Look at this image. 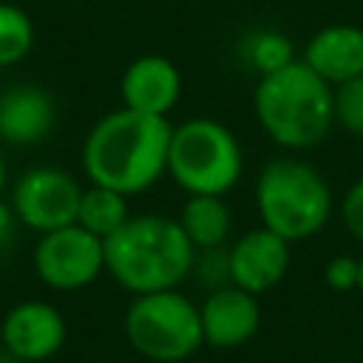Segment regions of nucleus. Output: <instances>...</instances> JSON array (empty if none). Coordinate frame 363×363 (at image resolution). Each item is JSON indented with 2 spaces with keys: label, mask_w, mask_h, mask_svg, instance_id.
Wrapping results in <instances>:
<instances>
[{
  "label": "nucleus",
  "mask_w": 363,
  "mask_h": 363,
  "mask_svg": "<svg viewBox=\"0 0 363 363\" xmlns=\"http://www.w3.org/2000/svg\"><path fill=\"white\" fill-rule=\"evenodd\" d=\"M57 125V102L37 82H17L0 94V139L14 147L43 145Z\"/></svg>",
  "instance_id": "nucleus-12"
},
{
  "label": "nucleus",
  "mask_w": 363,
  "mask_h": 363,
  "mask_svg": "<svg viewBox=\"0 0 363 363\" xmlns=\"http://www.w3.org/2000/svg\"><path fill=\"white\" fill-rule=\"evenodd\" d=\"M17 216L11 210V204H3L0 201V255L9 252V247L14 244V230H17Z\"/></svg>",
  "instance_id": "nucleus-23"
},
{
  "label": "nucleus",
  "mask_w": 363,
  "mask_h": 363,
  "mask_svg": "<svg viewBox=\"0 0 363 363\" xmlns=\"http://www.w3.org/2000/svg\"><path fill=\"white\" fill-rule=\"evenodd\" d=\"M125 337L136 354L153 363H179L204 343L201 312L182 289L133 295L125 312Z\"/></svg>",
  "instance_id": "nucleus-6"
},
{
  "label": "nucleus",
  "mask_w": 363,
  "mask_h": 363,
  "mask_svg": "<svg viewBox=\"0 0 363 363\" xmlns=\"http://www.w3.org/2000/svg\"><path fill=\"white\" fill-rule=\"evenodd\" d=\"M173 125L130 108L108 111L82 142V170L91 184L122 196H139L167 176V147Z\"/></svg>",
  "instance_id": "nucleus-1"
},
{
  "label": "nucleus",
  "mask_w": 363,
  "mask_h": 363,
  "mask_svg": "<svg viewBox=\"0 0 363 363\" xmlns=\"http://www.w3.org/2000/svg\"><path fill=\"white\" fill-rule=\"evenodd\" d=\"M193 258L196 247L182 224L159 213L130 216L105 238V272L133 295L179 289L190 278Z\"/></svg>",
  "instance_id": "nucleus-2"
},
{
  "label": "nucleus",
  "mask_w": 363,
  "mask_h": 363,
  "mask_svg": "<svg viewBox=\"0 0 363 363\" xmlns=\"http://www.w3.org/2000/svg\"><path fill=\"white\" fill-rule=\"evenodd\" d=\"M119 96L122 108L167 119L182 99V71L162 54H142L122 71Z\"/></svg>",
  "instance_id": "nucleus-11"
},
{
  "label": "nucleus",
  "mask_w": 363,
  "mask_h": 363,
  "mask_svg": "<svg viewBox=\"0 0 363 363\" xmlns=\"http://www.w3.org/2000/svg\"><path fill=\"white\" fill-rule=\"evenodd\" d=\"M0 340L20 363H40L54 357L65 343V320L60 309L45 301H23L6 312Z\"/></svg>",
  "instance_id": "nucleus-10"
},
{
  "label": "nucleus",
  "mask_w": 363,
  "mask_h": 363,
  "mask_svg": "<svg viewBox=\"0 0 363 363\" xmlns=\"http://www.w3.org/2000/svg\"><path fill=\"white\" fill-rule=\"evenodd\" d=\"M357 289H360V295H363V255H360V278H357Z\"/></svg>",
  "instance_id": "nucleus-25"
},
{
  "label": "nucleus",
  "mask_w": 363,
  "mask_h": 363,
  "mask_svg": "<svg viewBox=\"0 0 363 363\" xmlns=\"http://www.w3.org/2000/svg\"><path fill=\"white\" fill-rule=\"evenodd\" d=\"M6 179H9V173H6V159H3V153H0V193H3V187H6Z\"/></svg>",
  "instance_id": "nucleus-24"
},
{
  "label": "nucleus",
  "mask_w": 363,
  "mask_h": 363,
  "mask_svg": "<svg viewBox=\"0 0 363 363\" xmlns=\"http://www.w3.org/2000/svg\"><path fill=\"white\" fill-rule=\"evenodd\" d=\"M199 312H201L204 343L216 349L244 346L261 326L258 295L235 284L207 292V298L199 303Z\"/></svg>",
  "instance_id": "nucleus-13"
},
{
  "label": "nucleus",
  "mask_w": 363,
  "mask_h": 363,
  "mask_svg": "<svg viewBox=\"0 0 363 363\" xmlns=\"http://www.w3.org/2000/svg\"><path fill=\"white\" fill-rule=\"evenodd\" d=\"M301 60L332 88L363 77V28L354 23H329L306 40Z\"/></svg>",
  "instance_id": "nucleus-14"
},
{
  "label": "nucleus",
  "mask_w": 363,
  "mask_h": 363,
  "mask_svg": "<svg viewBox=\"0 0 363 363\" xmlns=\"http://www.w3.org/2000/svg\"><path fill=\"white\" fill-rule=\"evenodd\" d=\"M167 176L187 196H227L244 176L238 136L213 116H190L173 125Z\"/></svg>",
  "instance_id": "nucleus-5"
},
{
  "label": "nucleus",
  "mask_w": 363,
  "mask_h": 363,
  "mask_svg": "<svg viewBox=\"0 0 363 363\" xmlns=\"http://www.w3.org/2000/svg\"><path fill=\"white\" fill-rule=\"evenodd\" d=\"M105 269V241L79 224L43 233L34 247L37 278L60 292L94 284Z\"/></svg>",
  "instance_id": "nucleus-7"
},
{
  "label": "nucleus",
  "mask_w": 363,
  "mask_h": 363,
  "mask_svg": "<svg viewBox=\"0 0 363 363\" xmlns=\"http://www.w3.org/2000/svg\"><path fill=\"white\" fill-rule=\"evenodd\" d=\"M176 221L196 250L224 247L233 230V213L224 196H187Z\"/></svg>",
  "instance_id": "nucleus-15"
},
{
  "label": "nucleus",
  "mask_w": 363,
  "mask_h": 363,
  "mask_svg": "<svg viewBox=\"0 0 363 363\" xmlns=\"http://www.w3.org/2000/svg\"><path fill=\"white\" fill-rule=\"evenodd\" d=\"M258 128L284 150L318 147L335 128V88L303 60L258 77L252 91Z\"/></svg>",
  "instance_id": "nucleus-3"
},
{
  "label": "nucleus",
  "mask_w": 363,
  "mask_h": 363,
  "mask_svg": "<svg viewBox=\"0 0 363 363\" xmlns=\"http://www.w3.org/2000/svg\"><path fill=\"white\" fill-rule=\"evenodd\" d=\"M190 278L199 286H204L207 292L233 284L230 281V252H227V244L224 247H210V250H196Z\"/></svg>",
  "instance_id": "nucleus-20"
},
{
  "label": "nucleus",
  "mask_w": 363,
  "mask_h": 363,
  "mask_svg": "<svg viewBox=\"0 0 363 363\" xmlns=\"http://www.w3.org/2000/svg\"><path fill=\"white\" fill-rule=\"evenodd\" d=\"M82 184L62 167L40 164L26 170L11 190V210L17 221L34 233H51L77 224Z\"/></svg>",
  "instance_id": "nucleus-8"
},
{
  "label": "nucleus",
  "mask_w": 363,
  "mask_h": 363,
  "mask_svg": "<svg viewBox=\"0 0 363 363\" xmlns=\"http://www.w3.org/2000/svg\"><path fill=\"white\" fill-rule=\"evenodd\" d=\"M340 218H343V227L349 230V235L363 244V176L354 179L352 187L343 193Z\"/></svg>",
  "instance_id": "nucleus-22"
},
{
  "label": "nucleus",
  "mask_w": 363,
  "mask_h": 363,
  "mask_svg": "<svg viewBox=\"0 0 363 363\" xmlns=\"http://www.w3.org/2000/svg\"><path fill=\"white\" fill-rule=\"evenodd\" d=\"M255 210L261 227L292 244L318 235L329 224L335 199L315 164L298 156H275L258 170Z\"/></svg>",
  "instance_id": "nucleus-4"
},
{
  "label": "nucleus",
  "mask_w": 363,
  "mask_h": 363,
  "mask_svg": "<svg viewBox=\"0 0 363 363\" xmlns=\"http://www.w3.org/2000/svg\"><path fill=\"white\" fill-rule=\"evenodd\" d=\"M227 252H230V281L252 295L278 286L286 278L292 261L289 241L267 227L247 230L227 247Z\"/></svg>",
  "instance_id": "nucleus-9"
},
{
  "label": "nucleus",
  "mask_w": 363,
  "mask_h": 363,
  "mask_svg": "<svg viewBox=\"0 0 363 363\" xmlns=\"http://www.w3.org/2000/svg\"><path fill=\"white\" fill-rule=\"evenodd\" d=\"M34 48V20L14 3L0 0V68H11Z\"/></svg>",
  "instance_id": "nucleus-18"
},
{
  "label": "nucleus",
  "mask_w": 363,
  "mask_h": 363,
  "mask_svg": "<svg viewBox=\"0 0 363 363\" xmlns=\"http://www.w3.org/2000/svg\"><path fill=\"white\" fill-rule=\"evenodd\" d=\"M323 278H326L329 289H335V292L357 289L360 258H354V255H335V258H329V264L323 269Z\"/></svg>",
  "instance_id": "nucleus-21"
},
{
  "label": "nucleus",
  "mask_w": 363,
  "mask_h": 363,
  "mask_svg": "<svg viewBox=\"0 0 363 363\" xmlns=\"http://www.w3.org/2000/svg\"><path fill=\"white\" fill-rule=\"evenodd\" d=\"M335 125L363 139V77L335 85Z\"/></svg>",
  "instance_id": "nucleus-19"
},
{
  "label": "nucleus",
  "mask_w": 363,
  "mask_h": 363,
  "mask_svg": "<svg viewBox=\"0 0 363 363\" xmlns=\"http://www.w3.org/2000/svg\"><path fill=\"white\" fill-rule=\"evenodd\" d=\"M241 60L258 74V77H267L272 71H281L286 68L289 62H295V45L292 40L284 34V31H275V28H258V31H250L241 43Z\"/></svg>",
  "instance_id": "nucleus-17"
},
{
  "label": "nucleus",
  "mask_w": 363,
  "mask_h": 363,
  "mask_svg": "<svg viewBox=\"0 0 363 363\" xmlns=\"http://www.w3.org/2000/svg\"><path fill=\"white\" fill-rule=\"evenodd\" d=\"M130 218L128 210V196L102 187V184H91L82 187V199H79V213H77V224L85 227L88 233H94L96 238H108L113 235L125 221Z\"/></svg>",
  "instance_id": "nucleus-16"
}]
</instances>
